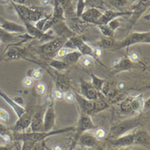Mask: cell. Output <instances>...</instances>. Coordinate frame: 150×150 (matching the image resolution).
<instances>
[{"mask_svg": "<svg viewBox=\"0 0 150 150\" xmlns=\"http://www.w3.org/2000/svg\"><path fill=\"white\" fill-rule=\"evenodd\" d=\"M150 4V0H138L137 3L132 7L131 10V18L129 21V28H132L137 23L140 17L146 11Z\"/></svg>", "mask_w": 150, "mask_h": 150, "instance_id": "9c48e42d", "label": "cell"}, {"mask_svg": "<svg viewBox=\"0 0 150 150\" xmlns=\"http://www.w3.org/2000/svg\"><path fill=\"white\" fill-rule=\"evenodd\" d=\"M65 23L69 27V28L75 34L80 35L82 34L88 28V23H85L80 17H71L69 19H65Z\"/></svg>", "mask_w": 150, "mask_h": 150, "instance_id": "5bb4252c", "label": "cell"}, {"mask_svg": "<svg viewBox=\"0 0 150 150\" xmlns=\"http://www.w3.org/2000/svg\"><path fill=\"white\" fill-rule=\"evenodd\" d=\"M32 150H45V149H44V142L35 143Z\"/></svg>", "mask_w": 150, "mask_h": 150, "instance_id": "bcb514c9", "label": "cell"}, {"mask_svg": "<svg viewBox=\"0 0 150 150\" xmlns=\"http://www.w3.org/2000/svg\"><path fill=\"white\" fill-rule=\"evenodd\" d=\"M51 148V149L52 150H63L64 149H63V147L61 146V145H59V144H58V145H55V146H52V147H50Z\"/></svg>", "mask_w": 150, "mask_h": 150, "instance_id": "f5cc1de1", "label": "cell"}, {"mask_svg": "<svg viewBox=\"0 0 150 150\" xmlns=\"http://www.w3.org/2000/svg\"><path fill=\"white\" fill-rule=\"evenodd\" d=\"M35 89H36V92L38 94L40 95H43L45 94V93L46 92V89H47V86L45 82L43 81H39L36 86H35Z\"/></svg>", "mask_w": 150, "mask_h": 150, "instance_id": "8d00e7d4", "label": "cell"}, {"mask_svg": "<svg viewBox=\"0 0 150 150\" xmlns=\"http://www.w3.org/2000/svg\"><path fill=\"white\" fill-rule=\"evenodd\" d=\"M82 54L77 50H71L67 53V55L64 58V61L68 64V65H72L79 62L80 58H81Z\"/></svg>", "mask_w": 150, "mask_h": 150, "instance_id": "cb8c5ba5", "label": "cell"}, {"mask_svg": "<svg viewBox=\"0 0 150 150\" xmlns=\"http://www.w3.org/2000/svg\"><path fill=\"white\" fill-rule=\"evenodd\" d=\"M21 142H22V147L20 150H32L35 145V142L30 141H23Z\"/></svg>", "mask_w": 150, "mask_h": 150, "instance_id": "7bdbcfd3", "label": "cell"}, {"mask_svg": "<svg viewBox=\"0 0 150 150\" xmlns=\"http://www.w3.org/2000/svg\"><path fill=\"white\" fill-rule=\"evenodd\" d=\"M0 28L5 30L6 32H9L11 34H26V28L23 25L14 23L11 21L4 20L0 17Z\"/></svg>", "mask_w": 150, "mask_h": 150, "instance_id": "2e32d148", "label": "cell"}, {"mask_svg": "<svg viewBox=\"0 0 150 150\" xmlns=\"http://www.w3.org/2000/svg\"><path fill=\"white\" fill-rule=\"evenodd\" d=\"M11 3L14 7L15 11L16 12V14L18 15V16L22 21L26 20L30 23H35L45 16L44 13L37 8L35 9V8L28 7L25 4H16L12 2Z\"/></svg>", "mask_w": 150, "mask_h": 150, "instance_id": "8992f818", "label": "cell"}, {"mask_svg": "<svg viewBox=\"0 0 150 150\" xmlns=\"http://www.w3.org/2000/svg\"><path fill=\"white\" fill-rule=\"evenodd\" d=\"M29 127L32 132L43 130V115L40 110H38L34 116H32L31 124Z\"/></svg>", "mask_w": 150, "mask_h": 150, "instance_id": "7402d4cb", "label": "cell"}, {"mask_svg": "<svg viewBox=\"0 0 150 150\" xmlns=\"http://www.w3.org/2000/svg\"><path fill=\"white\" fill-rule=\"evenodd\" d=\"M149 134L146 129L135 130V145H139L149 149Z\"/></svg>", "mask_w": 150, "mask_h": 150, "instance_id": "ffe728a7", "label": "cell"}, {"mask_svg": "<svg viewBox=\"0 0 150 150\" xmlns=\"http://www.w3.org/2000/svg\"><path fill=\"white\" fill-rule=\"evenodd\" d=\"M110 4L116 8H123L126 5L127 0H110Z\"/></svg>", "mask_w": 150, "mask_h": 150, "instance_id": "ab89813d", "label": "cell"}, {"mask_svg": "<svg viewBox=\"0 0 150 150\" xmlns=\"http://www.w3.org/2000/svg\"><path fill=\"white\" fill-rule=\"evenodd\" d=\"M71 150H87L86 149V148H84V147H82L81 145H79V144H76L73 149Z\"/></svg>", "mask_w": 150, "mask_h": 150, "instance_id": "816d5d0a", "label": "cell"}, {"mask_svg": "<svg viewBox=\"0 0 150 150\" xmlns=\"http://www.w3.org/2000/svg\"><path fill=\"white\" fill-rule=\"evenodd\" d=\"M10 1L16 4H24L25 3V0H10Z\"/></svg>", "mask_w": 150, "mask_h": 150, "instance_id": "db71d44e", "label": "cell"}, {"mask_svg": "<svg viewBox=\"0 0 150 150\" xmlns=\"http://www.w3.org/2000/svg\"><path fill=\"white\" fill-rule=\"evenodd\" d=\"M1 44H2V41H1V40H0V46H1Z\"/></svg>", "mask_w": 150, "mask_h": 150, "instance_id": "94428289", "label": "cell"}, {"mask_svg": "<svg viewBox=\"0 0 150 150\" xmlns=\"http://www.w3.org/2000/svg\"><path fill=\"white\" fill-rule=\"evenodd\" d=\"M117 90H123L125 88V83L124 81H119L117 85Z\"/></svg>", "mask_w": 150, "mask_h": 150, "instance_id": "681fc988", "label": "cell"}, {"mask_svg": "<svg viewBox=\"0 0 150 150\" xmlns=\"http://www.w3.org/2000/svg\"><path fill=\"white\" fill-rule=\"evenodd\" d=\"M52 97V96H51ZM54 100L51 98L50 103L46 107V112L43 115V131H49L53 129L56 123V111L54 107Z\"/></svg>", "mask_w": 150, "mask_h": 150, "instance_id": "ba28073f", "label": "cell"}, {"mask_svg": "<svg viewBox=\"0 0 150 150\" xmlns=\"http://www.w3.org/2000/svg\"><path fill=\"white\" fill-rule=\"evenodd\" d=\"M142 125V119L140 117H134L126 120H124L111 128L109 133V138H116L121 137L137 129Z\"/></svg>", "mask_w": 150, "mask_h": 150, "instance_id": "3957f363", "label": "cell"}, {"mask_svg": "<svg viewBox=\"0 0 150 150\" xmlns=\"http://www.w3.org/2000/svg\"><path fill=\"white\" fill-rule=\"evenodd\" d=\"M52 98L54 100H63L64 98V92L61 91L60 89H58V88H54L52 92Z\"/></svg>", "mask_w": 150, "mask_h": 150, "instance_id": "74e56055", "label": "cell"}, {"mask_svg": "<svg viewBox=\"0 0 150 150\" xmlns=\"http://www.w3.org/2000/svg\"><path fill=\"white\" fill-rule=\"evenodd\" d=\"M99 142L100 141L95 138L92 133H88V131H87L79 137L77 144L86 149H93L99 146Z\"/></svg>", "mask_w": 150, "mask_h": 150, "instance_id": "ac0fdd59", "label": "cell"}, {"mask_svg": "<svg viewBox=\"0 0 150 150\" xmlns=\"http://www.w3.org/2000/svg\"><path fill=\"white\" fill-rule=\"evenodd\" d=\"M34 81H35V80L32 77L26 76L23 80V87L24 88H31L34 85Z\"/></svg>", "mask_w": 150, "mask_h": 150, "instance_id": "60d3db41", "label": "cell"}, {"mask_svg": "<svg viewBox=\"0 0 150 150\" xmlns=\"http://www.w3.org/2000/svg\"><path fill=\"white\" fill-rule=\"evenodd\" d=\"M0 137L6 142V143H11L12 142L11 130L2 123H0Z\"/></svg>", "mask_w": 150, "mask_h": 150, "instance_id": "484cf974", "label": "cell"}, {"mask_svg": "<svg viewBox=\"0 0 150 150\" xmlns=\"http://www.w3.org/2000/svg\"><path fill=\"white\" fill-rule=\"evenodd\" d=\"M67 40L68 39L56 36L54 39L47 41L46 43H43L41 46H38L36 48V51L38 53L44 55L46 57H54L56 52L59 48L64 46Z\"/></svg>", "mask_w": 150, "mask_h": 150, "instance_id": "52a82bcc", "label": "cell"}, {"mask_svg": "<svg viewBox=\"0 0 150 150\" xmlns=\"http://www.w3.org/2000/svg\"><path fill=\"white\" fill-rule=\"evenodd\" d=\"M32 119V114L26 112L23 115L20 116L15 125L10 128L11 132H25V130L30 126Z\"/></svg>", "mask_w": 150, "mask_h": 150, "instance_id": "7c38bea8", "label": "cell"}, {"mask_svg": "<svg viewBox=\"0 0 150 150\" xmlns=\"http://www.w3.org/2000/svg\"><path fill=\"white\" fill-rule=\"evenodd\" d=\"M80 90H81L80 94H81L83 97H85L88 100H100V99H104V96L99 91H97L93 87L92 84L88 81L81 80V81H80Z\"/></svg>", "mask_w": 150, "mask_h": 150, "instance_id": "30bf717a", "label": "cell"}, {"mask_svg": "<svg viewBox=\"0 0 150 150\" xmlns=\"http://www.w3.org/2000/svg\"><path fill=\"white\" fill-rule=\"evenodd\" d=\"M137 44H150V32H133L126 36L124 40L115 42L112 50H121Z\"/></svg>", "mask_w": 150, "mask_h": 150, "instance_id": "277c9868", "label": "cell"}, {"mask_svg": "<svg viewBox=\"0 0 150 150\" xmlns=\"http://www.w3.org/2000/svg\"><path fill=\"white\" fill-rule=\"evenodd\" d=\"M130 11H113V10H106L104 12H102L101 16L98 20L95 25H106L109 22L116 18H120L124 16H130Z\"/></svg>", "mask_w": 150, "mask_h": 150, "instance_id": "8fae6325", "label": "cell"}, {"mask_svg": "<svg viewBox=\"0 0 150 150\" xmlns=\"http://www.w3.org/2000/svg\"><path fill=\"white\" fill-rule=\"evenodd\" d=\"M54 81H55V88L60 89L63 92H65L69 89H71L70 87V78L68 75L60 73V71H57L54 69Z\"/></svg>", "mask_w": 150, "mask_h": 150, "instance_id": "9a60e30c", "label": "cell"}, {"mask_svg": "<svg viewBox=\"0 0 150 150\" xmlns=\"http://www.w3.org/2000/svg\"><path fill=\"white\" fill-rule=\"evenodd\" d=\"M10 118V114L9 112L4 109V108H0V120L2 121H8Z\"/></svg>", "mask_w": 150, "mask_h": 150, "instance_id": "ee69618b", "label": "cell"}, {"mask_svg": "<svg viewBox=\"0 0 150 150\" xmlns=\"http://www.w3.org/2000/svg\"><path fill=\"white\" fill-rule=\"evenodd\" d=\"M92 134L94 136V137L97 140H99V141H101L103 139L106 138V137H107L106 131L104 129L100 127H96L95 129H93Z\"/></svg>", "mask_w": 150, "mask_h": 150, "instance_id": "836d02e7", "label": "cell"}, {"mask_svg": "<svg viewBox=\"0 0 150 150\" xmlns=\"http://www.w3.org/2000/svg\"><path fill=\"white\" fill-rule=\"evenodd\" d=\"M75 94H76V101L79 105L81 113L92 116L97 114L100 112H103L110 107L109 102L104 99L90 100L83 97L79 93L75 92Z\"/></svg>", "mask_w": 150, "mask_h": 150, "instance_id": "7a4b0ae2", "label": "cell"}, {"mask_svg": "<svg viewBox=\"0 0 150 150\" xmlns=\"http://www.w3.org/2000/svg\"><path fill=\"white\" fill-rule=\"evenodd\" d=\"M102 15V11L97 7H91L82 12L80 18L83 22L88 24H96L98 20Z\"/></svg>", "mask_w": 150, "mask_h": 150, "instance_id": "e0dca14e", "label": "cell"}, {"mask_svg": "<svg viewBox=\"0 0 150 150\" xmlns=\"http://www.w3.org/2000/svg\"><path fill=\"white\" fill-rule=\"evenodd\" d=\"M49 65L50 67H52V69H54L57 71H64L69 67V65L63 60H60L58 58H52L50 60L49 62Z\"/></svg>", "mask_w": 150, "mask_h": 150, "instance_id": "d4e9b609", "label": "cell"}, {"mask_svg": "<svg viewBox=\"0 0 150 150\" xmlns=\"http://www.w3.org/2000/svg\"><path fill=\"white\" fill-rule=\"evenodd\" d=\"M40 4H41V5H43V6H47V5H49V4H51L52 0H40Z\"/></svg>", "mask_w": 150, "mask_h": 150, "instance_id": "f907efd6", "label": "cell"}, {"mask_svg": "<svg viewBox=\"0 0 150 150\" xmlns=\"http://www.w3.org/2000/svg\"><path fill=\"white\" fill-rule=\"evenodd\" d=\"M100 0H89L88 1V3H91V4H97V3H99Z\"/></svg>", "mask_w": 150, "mask_h": 150, "instance_id": "6f0895ef", "label": "cell"}, {"mask_svg": "<svg viewBox=\"0 0 150 150\" xmlns=\"http://www.w3.org/2000/svg\"><path fill=\"white\" fill-rule=\"evenodd\" d=\"M64 101L66 103H69V104H72V103H75L76 102V94L75 92L71 89H69L65 92H64Z\"/></svg>", "mask_w": 150, "mask_h": 150, "instance_id": "e575fe53", "label": "cell"}, {"mask_svg": "<svg viewBox=\"0 0 150 150\" xmlns=\"http://www.w3.org/2000/svg\"><path fill=\"white\" fill-rule=\"evenodd\" d=\"M89 0H77L76 7V16L77 17H80L82 12L85 11L86 6L88 5Z\"/></svg>", "mask_w": 150, "mask_h": 150, "instance_id": "f546056e", "label": "cell"}, {"mask_svg": "<svg viewBox=\"0 0 150 150\" xmlns=\"http://www.w3.org/2000/svg\"><path fill=\"white\" fill-rule=\"evenodd\" d=\"M44 149H45V150H52L51 149V148H50V147H48L46 143H45V142H44Z\"/></svg>", "mask_w": 150, "mask_h": 150, "instance_id": "680465c9", "label": "cell"}, {"mask_svg": "<svg viewBox=\"0 0 150 150\" xmlns=\"http://www.w3.org/2000/svg\"><path fill=\"white\" fill-rule=\"evenodd\" d=\"M20 37L19 35H15L14 34H11L9 32H6L5 30H4L3 28H0V40L2 41V43H5V44H14L18 42L17 40H19Z\"/></svg>", "mask_w": 150, "mask_h": 150, "instance_id": "603a6c76", "label": "cell"}, {"mask_svg": "<svg viewBox=\"0 0 150 150\" xmlns=\"http://www.w3.org/2000/svg\"><path fill=\"white\" fill-rule=\"evenodd\" d=\"M114 150H131V149H128V147H126V148H116V149Z\"/></svg>", "mask_w": 150, "mask_h": 150, "instance_id": "9f6ffc18", "label": "cell"}, {"mask_svg": "<svg viewBox=\"0 0 150 150\" xmlns=\"http://www.w3.org/2000/svg\"><path fill=\"white\" fill-rule=\"evenodd\" d=\"M134 64L127 58V56H123L121 58H116L112 63V70L114 73H119L123 71H128L133 68Z\"/></svg>", "mask_w": 150, "mask_h": 150, "instance_id": "4fadbf2b", "label": "cell"}, {"mask_svg": "<svg viewBox=\"0 0 150 150\" xmlns=\"http://www.w3.org/2000/svg\"><path fill=\"white\" fill-rule=\"evenodd\" d=\"M73 49H69V48H67V47H64V46H62L61 48H59L58 51L56 52L54 57L56 58H64L67 53L69 52V51H71Z\"/></svg>", "mask_w": 150, "mask_h": 150, "instance_id": "d590c367", "label": "cell"}, {"mask_svg": "<svg viewBox=\"0 0 150 150\" xmlns=\"http://www.w3.org/2000/svg\"><path fill=\"white\" fill-rule=\"evenodd\" d=\"M96 127L97 126L93 122L91 116H88L81 112L80 117L78 118V121L76 123V125H75V130H74L75 135H74V137H73V140H72V142H71V144L69 146V150L72 149L77 144L78 139L83 133H85L87 131L93 130V129H95Z\"/></svg>", "mask_w": 150, "mask_h": 150, "instance_id": "5b68a950", "label": "cell"}, {"mask_svg": "<svg viewBox=\"0 0 150 150\" xmlns=\"http://www.w3.org/2000/svg\"><path fill=\"white\" fill-rule=\"evenodd\" d=\"M114 44H115V40L113 38L104 37L103 39H100L99 41H97L96 46H98L101 49H112V47L114 46Z\"/></svg>", "mask_w": 150, "mask_h": 150, "instance_id": "4316f807", "label": "cell"}, {"mask_svg": "<svg viewBox=\"0 0 150 150\" xmlns=\"http://www.w3.org/2000/svg\"><path fill=\"white\" fill-rule=\"evenodd\" d=\"M100 30V32L104 35V37H110V38H113L114 37V31H112L109 26L106 25H96Z\"/></svg>", "mask_w": 150, "mask_h": 150, "instance_id": "4dcf8cb0", "label": "cell"}, {"mask_svg": "<svg viewBox=\"0 0 150 150\" xmlns=\"http://www.w3.org/2000/svg\"><path fill=\"white\" fill-rule=\"evenodd\" d=\"M90 77H91V84L92 86L99 92L100 93L102 88H103V85L104 83L105 82V80L97 76L96 75H94L93 73H91L90 75Z\"/></svg>", "mask_w": 150, "mask_h": 150, "instance_id": "83f0119b", "label": "cell"}, {"mask_svg": "<svg viewBox=\"0 0 150 150\" xmlns=\"http://www.w3.org/2000/svg\"><path fill=\"white\" fill-rule=\"evenodd\" d=\"M0 150H13V145L11 143H6L5 145H0Z\"/></svg>", "mask_w": 150, "mask_h": 150, "instance_id": "7dc6e473", "label": "cell"}, {"mask_svg": "<svg viewBox=\"0 0 150 150\" xmlns=\"http://www.w3.org/2000/svg\"><path fill=\"white\" fill-rule=\"evenodd\" d=\"M93 60H94V58L91 57V56L82 55L78 63H80V64H81L82 67H84V68H89L91 65H93Z\"/></svg>", "mask_w": 150, "mask_h": 150, "instance_id": "1f68e13d", "label": "cell"}, {"mask_svg": "<svg viewBox=\"0 0 150 150\" xmlns=\"http://www.w3.org/2000/svg\"><path fill=\"white\" fill-rule=\"evenodd\" d=\"M75 125L62 128L58 129H52L49 131H36V132H12V141L14 142H23V141H30L33 142H45L46 139L57 136L64 134L67 132L74 131Z\"/></svg>", "mask_w": 150, "mask_h": 150, "instance_id": "6da1fadb", "label": "cell"}, {"mask_svg": "<svg viewBox=\"0 0 150 150\" xmlns=\"http://www.w3.org/2000/svg\"><path fill=\"white\" fill-rule=\"evenodd\" d=\"M130 100H131V98H127V99L124 100L123 101H121V102L119 103L120 111H121L123 113H130V112H131Z\"/></svg>", "mask_w": 150, "mask_h": 150, "instance_id": "d6a6232c", "label": "cell"}, {"mask_svg": "<svg viewBox=\"0 0 150 150\" xmlns=\"http://www.w3.org/2000/svg\"><path fill=\"white\" fill-rule=\"evenodd\" d=\"M127 58L133 63V64H136V63H138L140 62V56H139L138 53L135 52H129V54L126 55Z\"/></svg>", "mask_w": 150, "mask_h": 150, "instance_id": "b9f144b4", "label": "cell"}, {"mask_svg": "<svg viewBox=\"0 0 150 150\" xmlns=\"http://www.w3.org/2000/svg\"><path fill=\"white\" fill-rule=\"evenodd\" d=\"M107 25L109 26V28H110L112 31H114V32H115L116 30L120 27L121 23H120V21H119V19H118V18H116V19L112 20L111 22H109V23H107Z\"/></svg>", "mask_w": 150, "mask_h": 150, "instance_id": "f35d334b", "label": "cell"}, {"mask_svg": "<svg viewBox=\"0 0 150 150\" xmlns=\"http://www.w3.org/2000/svg\"><path fill=\"white\" fill-rule=\"evenodd\" d=\"M93 58H97V59H100L102 56V49L98 47V46H95V47H93Z\"/></svg>", "mask_w": 150, "mask_h": 150, "instance_id": "f6af8a7d", "label": "cell"}, {"mask_svg": "<svg viewBox=\"0 0 150 150\" xmlns=\"http://www.w3.org/2000/svg\"><path fill=\"white\" fill-rule=\"evenodd\" d=\"M4 52L0 54V61L4 60Z\"/></svg>", "mask_w": 150, "mask_h": 150, "instance_id": "91938a15", "label": "cell"}, {"mask_svg": "<svg viewBox=\"0 0 150 150\" xmlns=\"http://www.w3.org/2000/svg\"><path fill=\"white\" fill-rule=\"evenodd\" d=\"M88 150H104L100 146H97L95 148H93V149H88Z\"/></svg>", "mask_w": 150, "mask_h": 150, "instance_id": "11a10c76", "label": "cell"}, {"mask_svg": "<svg viewBox=\"0 0 150 150\" xmlns=\"http://www.w3.org/2000/svg\"><path fill=\"white\" fill-rule=\"evenodd\" d=\"M13 100H15V102L16 103V104H18L19 105H22L23 106V105H24V101H23V99L22 97H15V98H13Z\"/></svg>", "mask_w": 150, "mask_h": 150, "instance_id": "c3c4849f", "label": "cell"}, {"mask_svg": "<svg viewBox=\"0 0 150 150\" xmlns=\"http://www.w3.org/2000/svg\"><path fill=\"white\" fill-rule=\"evenodd\" d=\"M0 97L11 107L12 110L14 111V112L16 113V115L17 116V117H19L20 116H22L23 113H25L27 112V110H26V108L24 106L16 104L15 102V100H13V98H11L7 93L3 92L1 89H0Z\"/></svg>", "mask_w": 150, "mask_h": 150, "instance_id": "d6986e66", "label": "cell"}, {"mask_svg": "<svg viewBox=\"0 0 150 150\" xmlns=\"http://www.w3.org/2000/svg\"><path fill=\"white\" fill-rule=\"evenodd\" d=\"M27 76L32 77L35 81H40L43 77V70L40 68H34L28 70Z\"/></svg>", "mask_w": 150, "mask_h": 150, "instance_id": "f1b7e54d", "label": "cell"}, {"mask_svg": "<svg viewBox=\"0 0 150 150\" xmlns=\"http://www.w3.org/2000/svg\"><path fill=\"white\" fill-rule=\"evenodd\" d=\"M144 102L145 100L142 94H139L135 97H131L130 100V108L131 112L136 114H141L144 111Z\"/></svg>", "mask_w": 150, "mask_h": 150, "instance_id": "44dd1931", "label": "cell"}]
</instances>
